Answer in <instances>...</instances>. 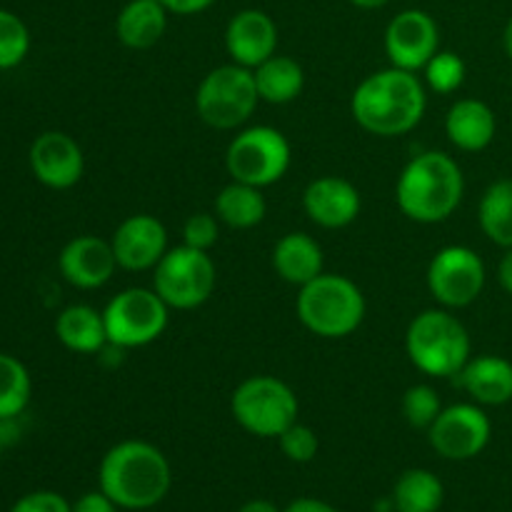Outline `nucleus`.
Wrapping results in <instances>:
<instances>
[{"instance_id": "nucleus-1", "label": "nucleus", "mask_w": 512, "mask_h": 512, "mask_svg": "<svg viewBox=\"0 0 512 512\" xmlns=\"http://www.w3.org/2000/svg\"><path fill=\"white\" fill-rule=\"evenodd\" d=\"M425 105L428 95L418 75L395 65L368 75L350 100L355 123L380 138L410 133L423 120Z\"/></svg>"}, {"instance_id": "nucleus-2", "label": "nucleus", "mask_w": 512, "mask_h": 512, "mask_svg": "<svg viewBox=\"0 0 512 512\" xmlns=\"http://www.w3.org/2000/svg\"><path fill=\"white\" fill-rule=\"evenodd\" d=\"M98 483L120 510H150L168 495L173 473L160 448L145 440H123L100 460Z\"/></svg>"}, {"instance_id": "nucleus-3", "label": "nucleus", "mask_w": 512, "mask_h": 512, "mask_svg": "<svg viewBox=\"0 0 512 512\" xmlns=\"http://www.w3.org/2000/svg\"><path fill=\"white\" fill-rule=\"evenodd\" d=\"M465 178L448 153L428 150L410 160L395 185V200L405 218L415 223H443L463 203Z\"/></svg>"}, {"instance_id": "nucleus-4", "label": "nucleus", "mask_w": 512, "mask_h": 512, "mask_svg": "<svg viewBox=\"0 0 512 512\" xmlns=\"http://www.w3.org/2000/svg\"><path fill=\"white\" fill-rule=\"evenodd\" d=\"M408 358L430 378H455L470 360L468 328L448 310H425L415 315L405 333Z\"/></svg>"}, {"instance_id": "nucleus-5", "label": "nucleus", "mask_w": 512, "mask_h": 512, "mask_svg": "<svg viewBox=\"0 0 512 512\" xmlns=\"http://www.w3.org/2000/svg\"><path fill=\"white\" fill-rule=\"evenodd\" d=\"M298 318L318 338H348L365 318V295L345 275L320 273L300 288Z\"/></svg>"}, {"instance_id": "nucleus-6", "label": "nucleus", "mask_w": 512, "mask_h": 512, "mask_svg": "<svg viewBox=\"0 0 512 512\" xmlns=\"http://www.w3.org/2000/svg\"><path fill=\"white\" fill-rule=\"evenodd\" d=\"M298 395L273 375H253L235 388L230 413L235 423L258 438H280L298 420Z\"/></svg>"}, {"instance_id": "nucleus-7", "label": "nucleus", "mask_w": 512, "mask_h": 512, "mask_svg": "<svg viewBox=\"0 0 512 512\" xmlns=\"http://www.w3.org/2000/svg\"><path fill=\"white\" fill-rule=\"evenodd\" d=\"M258 85L250 68L238 63L210 70L198 85L195 108L203 123L215 130H233L248 123L258 108Z\"/></svg>"}, {"instance_id": "nucleus-8", "label": "nucleus", "mask_w": 512, "mask_h": 512, "mask_svg": "<svg viewBox=\"0 0 512 512\" xmlns=\"http://www.w3.org/2000/svg\"><path fill=\"white\" fill-rule=\"evenodd\" d=\"M293 160L288 138L278 128L255 125L235 135L225 153V168L238 183L268 188L285 178Z\"/></svg>"}, {"instance_id": "nucleus-9", "label": "nucleus", "mask_w": 512, "mask_h": 512, "mask_svg": "<svg viewBox=\"0 0 512 512\" xmlns=\"http://www.w3.org/2000/svg\"><path fill=\"white\" fill-rule=\"evenodd\" d=\"M218 273L208 250L178 245L153 268V290L175 310H193L213 295Z\"/></svg>"}, {"instance_id": "nucleus-10", "label": "nucleus", "mask_w": 512, "mask_h": 512, "mask_svg": "<svg viewBox=\"0 0 512 512\" xmlns=\"http://www.w3.org/2000/svg\"><path fill=\"white\" fill-rule=\"evenodd\" d=\"M168 310V303L155 290H123L103 310L108 345L125 350L155 343L168 328Z\"/></svg>"}, {"instance_id": "nucleus-11", "label": "nucleus", "mask_w": 512, "mask_h": 512, "mask_svg": "<svg viewBox=\"0 0 512 512\" xmlns=\"http://www.w3.org/2000/svg\"><path fill=\"white\" fill-rule=\"evenodd\" d=\"M485 263L473 248L448 245L428 265L430 295L445 308H468L485 288Z\"/></svg>"}, {"instance_id": "nucleus-12", "label": "nucleus", "mask_w": 512, "mask_h": 512, "mask_svg": "<svg viewBox=\"0 0 512 512\" xmlns=\"http://www.w3.org/2000/svg\"><path fill=\"white\" fill-rule=\"evenodd\" d=\"M493 423L478 403H458L440 410L428 428V440L445 460H473L488 448Z\"/></svg>"}, {"instance_id": "nucleus-13", "label": "nucleus", "mask_w": 512, "mask_h": 512, "mask_svg": "<svg viewBox=\"0 0 512 512\" xmlns=\"http://www.w3.org/2000/svg\"><path fill=\"white\" fill-rule=\"evenodd\" d=\"M440 50V28L425 10L410 8L395 15L385 28V53L390 65L418 73Z\"/></svg>"}, {"instance_id": "nucleus-14", "label": "nucleus", "mask_w": 512, "mask_h": 512, "mask_svg": "<svg viewBox=\"0 0 512 512\" xmlns=\"http://www.w3.org/2000/svg\"><path fill=\"white\" fill-rule=\"evenodd\" d=\"M30 170L35 178L53 190H68L78 185L85 170V155L80 145L60 130L40 133L30 145Z\"/></svg>"}, {"instance_id": "nucleus-15", "label": "nucleus", "mask_w": 512, "mask_h": 512, "mask_svg": "<svg viewBox=\"0 0 512 512\" xmlns=\"http://www.w3.org/2000/svg\"><path fill=\"white\" fill-rule=\"evenodd\" d=\"M110 245H113L118 268L140 273V270L155 268L160 258L168 253V230L148 213L130 215L118 225Z\"/></svg>"}, {"instance_id": "nucleus-16", "label": "nucleus", "mask_w": 512, "mask_h": 512, "mask_svg": "<svg viewBox=\"0 0 512 512\" xmlns=\"http://www.w3.org/2000/svg\"><path fill=\"white\" fill-rule=\"evenodd\" d=\"M225 48L233 63L255 70L278 50V25L258 8L240 10L225 28Z\"/></svg>"}, {"instance_id": "nucleus-17", "label": "nucleus", "mask_w": 512, "mask_h": 512, "mask_svg": "<svg viewBox=\"0 0 512 512\" xmlns=\"http://www.w3.org/2000/svg\"><path fill=\"white\" fill-rule=\"evenodd\" d=\"M58 268L73 288L95 290L103 288L113 278L118 260L108 240L95 238V235H78L60 250Z\"/></svg>"}, {"instance_id": "nucleus-18", "label": "nucleus", "mask_w": 512, "mask_h": 512, "mask_svg": "<svg viewBox=\"0 0 512 512\" xmlns=\"http://www.w3.org/2000/svg\"><path fill=\"white\" fill-rule=\"evenodd\" d=\"M303 208L315 225L338 230L358 218L363 200L350 180L338 178V175H323L305 188Z\"/></svg>"}, {"instance_id": "nucleus-19", "label": "nucleus", "mask_w": 512, "mask_h": 512, "mask_svg": "<svg viewBox=\"0 0 512 512\" xmlns=\"http://www.w3.org/2000/svg\"><path fill=\"white\" fill-rule=\"evenodd\" d=\"M498 133V118L493 108L478 98H463L448 110L445 135L450 143L465 153H480L488 148Z\"/></svg>"}, {"instance_id": "nucleus-20", "label": "nucleus", "mask_w": 512, "mask_h": 512, "mask_svg": "<svg viewBox=\"0 0 512 512\" xmlns=\"http://www.w3.org/2000/svg\"><path fill=\"white\" fill-rule=\"evenodd\" d=\"M455 380L478 405H505L512 400V363L500 355L470 358Z\"/></svg>"}, {"instance_id": "nucleus-21", "label": "nucleus", "mask_w": 512, "mask_h": 512, "mask_svg": "<svg viewBox=\"0 0 512 512\" xmlns=\"http://www.w3.org/2000/svg\"><path fill=\"white\" fill-rule=\"evenodd\" d=\"M165 28H168V10L160 0H130L115 20L118 40L133 50H148L158 45Z\"/></svg>"}, {"instance_id": "nucleus-22", "label": "nucleus", "mask_w": 512, "mask_h": 512, "mask_svg": "<svg viewBox=\"0 0 512 512\" xmlns=\"http://www.w3.org/2000/svg\"><path fill=\"white\" fill-rule=\"evenodd\" d=\"M273 268L285 283L308 285L323 273V248L305 233H288L275 243Z\"/></svg>"}, {"instance_id": "nucleus-23", "label": "nucleus", "mask_w": 512, "mask_h": 512, "mask_svg": "<svg viewBox=\"0 0 512 512\" xmlns=\"http://www.w3.org/2000/svg\"><path fill=\"white\" fill-rule=\"evenodd\" d=\"M55 335L68 350L80 355H93L108 345L103 313L90 305H70L55 320Z\"/></svg>"}, {"instance_id": "nucleus-24", "label": "nucleus", "mask_w": 512, "mask_h": 512, "mask_svg": "<svg viewBox=\"0 0 512 512\" xmlns=\"http://www.w3.org/2000/svg\"><path fill=\"white\" fill-rule=\"evenodd\" d=\"M255 85H258L260 100L273 105L293 103L305 85V73L300 68L298 60L288 58V55H278L268 58L253 70Z\"/></svg>"}, {"instance_id": "nucleus-25", "label": "nucleus", "mask_w": 512, "mask_h": 512, "mask_svg": "<svg viewBox=\"0 0 512 512\" xmlns=\"http://www.w3.org/2000/svg\"><path fill=\"white\" fill-rule=\"evenodd\" d=\"M265 213H268V203H265L263 193L255 185H245L233 180L225 185L215 198V215L223 220L228 228L248 230L263 223Z\"/></svg>"}, {"instance_id": "nucleus-26", "label": "nucleus", "mask_w": 512, "mask_h": 512, "mask_svg": "<svg viewBox=\"0 0 512 512\" xmlns=\"http://www.w3.org/2000/svg\"><path fill=\"white\" fill-rule=\"evenodd\" d=\"M395 512H438L445 500L443 480L425 468H410L393 488Z\"/></svg>"}, {"instance_id": "nucleus-27", "label": "nucleus", "mask_w": 512, "mask_h": 512, "mask_svg": "<svg viewBox=\"0 0 512 512\" xmlns=\"http://www.w3.org/2000/svg\"><path fill=\"white\" fill-rule=\"evenodd\" d=\"M478 220L488 240L512 248V178L495 180L480 198Z\"/></svg>"}, {"instance_id": "nucleus-28", "label": "nucleus", "mask_w": 512, "mask_h": 512, "mask_svg": "<svg viewBox=\"0 0 512 512\" xmlns=\"http://www.w3.org/2000/svg\"><path fill=\"white\" fill-rule=\"evenodd\" d=\"M33 383L30 373L18 358L0 353V418L18 420L28 408Z\"/></svg>"}, {"instance_id": "nucleus-29", "label": "nucleus", "mask_w": 512, "mask_h": 512, "mask_svg": "<svg viewBox=\"0 0 512 512\" xmlns=\"http://www.w3.org/2000/svg\"><path fill=\"white\" fill-rule=\"evenodd\" d=\"M30 53V30L10 10L0 8V70L18 68Z\"/></svg>"}, {"instance_id": "nucleus-30", "label": "nucleus", "mask_w": 512, "mask_h": 512, "mask_svg": "<svg viewBox=\"0 0 512 512\" xmlns=\"http://www.w3.org/2000/svg\"><path fill=\"white\" fill-rule=\"evenodd\" d=\"M425 80H428L430 90L440 95H450L455 90L463 88L465 83V63L458 53L450 50H438L425 65Z\"/></svg>"}, {"instance_id": "nucleus-31", "label": "nucleus", "mask_w": 512, "mask_h": 512, "mask_svg": "<svg viewBox=\"0 0 512 512\" xmlns=\"http://www.w3.org/2000/svg\"><path fill=\"white\" fill-rule=\"evenodd\" d=\"M443 410V403H440L438 390L430 388V385L420 383L413 385V388L405 390L403 395V415L408 420L410 428L415 430H428L430 425L435 423V418Z\"/></svg>"}, {"instance_id": "nucleus-32", "label": "nucleus", "mask_w": 512, "mask_h": 512, "mask_svg": "<svg viewBox=\"0 0 512 512\" xmlns=\"http://www.w3.org/2000/svg\"><path fill=\"white\" fill-rule=\"evenodd\" d=\"M278 443L285 458L293 460V463H310V460L318 455V448H320L315 430L310 428V425L298 423V420H295L288 430L280 433Z\"/></svg>"}, {"instance_id": "nucleus-33", "label": "nucleus", "mask_w": 512, "mask_h": 512, "mask_svg": "<svg viewBox=\"0 0 512 512\" xmlns=\"http://www.w3.org/2000/svg\"><path fill=\"white\" fill-rule=\"evenodd\" d=\"M183 243L190 248L210 250L218 243V220L210 213H195L183 225Z\"/></svg>"}, {"instance_id": "nucleus-34", "label": "nucleus", "mask_w": 512, "mask_h": 512, "mask_svg": "<svg viewBox=\"0 0 512 512\" xmlns=\"http://www.w3.org/2000/svg\"><path fill=\"white\" fill-rule=\"evenodd\" d=\"M10 512H73V505L53 490H35L15 500Z\"/></svg>"}, {"instance_id": "nucleus-35", "label": "nucleus", "mask_w": 512, "mask_h": 512, "mask_svg": "<svg viewBox=\"0 0 512 512\" xmlns=\"http://www.w3.org/2000/svg\"><path fill=\"white\" fill-rule=\"evenodd\" d=\"M120 508L103 493V490H95V493L80 495L73 503V512H118Z\"/></svg>"}, {"instance_id": "nucleus-36", "label": "nucleus", "mask_w": 512, "mask_h": 512, "mask_svg": "<svg viewBox=\"0 0 512 512\" xmlns=\"http://www.w3.org/2000/svg\"><path fill=\"white\" fill-rule=\"evenodd\" d=\"M160 3H163V8L168 10V13L195 15V13H203V10H208L215 0H160Z\"/></svg>"}, {"instance_id": "nucleus-37", "label": "nucleus", "mask_w": 512, "mask_h": 512, "mask_svg": "<svg viewBox=\"0 0 512 512\" xmlns=\"http://www.w3.org/2000/svg\"><path fill=\"white\" fill-rule=\"evenodd\" d=\"M20 440V425L18 420L0 418V455L8 453L15 443Z\"/></svg>"}, {"instance_id": "nucleus-38", "label": "nucleus", "mask_w": 512, "mask_h": 512, "mask_svg": "<svg viewBox=\"0 0 512 512\" xmlns=\"http://www.w3.org/2000/svg\"><path fill=\"white\" fill-rule=\"evenodd\" d=\"M283 512H338L330 503L318 498H298L288 505Z\"/></svg>"}, {"instance_id": "nucleus-39", "label": "nucleus", "mask_w": 512, "mask_h": 512, "mask_svg": "<svg viewBox=\"0 0 512 512\" xmlns=\"http://www.w3.org/2000/svg\"><path fill=\"white\" fill-rule=\"evenodd\" d=\"M498 280H500V285H503L505 293L512 295V248L505 250L503 260H500V265H498Z\"/></svg>"}, {"instance_id": "nucleus-40", "label": "nucleus", "mask_w": 512, "mask_h": 512, "mask_svg": "<svg viewBox=\"0 0 512 512\" xmlns=\"http://www.w3.org/2000/svg\"><path fill=\"white\" fill-rule=\"evenodd\" d=\"M238 512H283V510H280L275 503H270V500L258 498V500H248V503H245Z\"/></svg>"}, {"instance_id": "nucleus-41", "label": "nucleus", "mask_w": 512, "mask_h": 512, "mask_svg": "<svg viewBox=\"0 0 512 512\" xmlns=\"http://www.w3.org/2000/svg\"><path fill=\"white\" fill-rule=\"evenodd\" d=\"M350 3H353L355 8H363V10H378V8H383V5H388L390 0H350Z\"/></svg>"}, {"instance_id": "nucleus-42", "label": "nucleus", "mask_w": 512, "mask_h": 512, "mask_svg": "<svg viewBox=\"0 0 512 512\" xmlns=\"http://www.w3.org/2000/svg\"><path fill=\"white\" fill-rule=\"evenodd\" d=\"M503 48L505 53H508V58L512 60V18L508 20V25H505L503 30Z\"/></svg>"}]
</instances>
